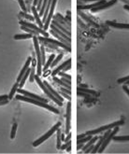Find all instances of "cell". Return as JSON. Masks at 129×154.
<instances>
[{
	"instance_id": "cell-9",
	"label": "cell",
	"mask_w": 129,
	"mask_h": 154,
	"mask_svg": "<svg viewBox=\"0 0 129 154\" xmlns=\"http://www.w3.org/2000/svg\"><path fill=\"white\" fill-rule=\"evenodd\" d=\"M56 2H57V0H53V1H52V4H51L50 11H49V13H48V16H47L46 21H45V22H44V25H43V29L45 30V31L49 28V24L51 23V21H52V19H53V11H54V9H55Z\"/></svg>"
},
{
	"instance_id": "cell-36",
	"label": "cell",
	"mask_w": 129,
	"mask_h": 154,
	"mask_svg": "<svg viewBox=\"0 0 129 154\" xmlns=\"http://www.w3.org/2000/svg\"><path fill=\"white\" fill-rule=\"evenodd\" d=\"M40 56H41V63L42 65H45V49L44 47H40Z\"/></svg>"
},
{
	"instance_id": "cell-25",
	"label": "cell",
	"mask_w": 129,
	"mask_h": 154,
	"mask_svg": "<svg viewBox=\"0 0 129 154\" xmlns=\"http://www.w3.org/2000/svg\"><path fill=\"white\" fill-rule=\"evenodd\" d=\"M98 138H99V137H98V136H94V137H92V138L89 140V141L87 142L86 145L82 147V150H83V151H84V150H85V149H87L88 148H89L90 146L94 145V144L96 143V142L97 141V140H98Z\"/></svg>"
},
{
	"instance_id": "cell-23",
	"label": "cell",
	"mask_w": 129,
	"mask_h": 154,
	"mask_svg": "<svg viewBox=\"0 0 129 154\" xmlns=\"http://www.w3.org/2000/svg\"><path fill=\"white\" fill-rule=\"evenodd\" d=\"M53 20H55L56 22H58L60 23V24H62V25L64 26V27H66L67 30H68V31H70V30H71V26L67 24V23H66V22H64L63 19L59 18L58 16H56V15H55V16H53Z\"/></svg>"
},
{
	"instance_id": "cell-19",
	"label": "cell",
	"mask_w": 129,
	"mask_h": 154,
	"mask_svg": "<svg viewBox=\"0 0 129 154\" xmlns=\"http://www.w3.org/2000/svg\"><path fill=\"white\" fill-rule=\"evenodd\" d=\"M71 63V59L69 58L68 60H66V62H64L61 65H59L58 67H57L56 69H54L53 71V73H52V76H53V77L56 76V75L58 74V73H59L60 71H62L64 67H66V66L67 65H68V63Z\"/></svg>"
},
{
	"instance_id": "cell-5",
	"label": "cell",
	"mask_w": 129,
	"mask_h": 154,
	"mask_svg": "<svg viewBox=\"0 0 129 154\" xmlns=\"http://www.w3.org/2000/svg\"><path fill=\"white\" fill-rule=\"evenodd\" d=\"M60 126H61V122H57L55 125H53V128H51L49 131L45 134V135H42L41 137H39V139H37L36 141L33 143V147H38V146L40 145L41 143H43L44 141H45V140L48 139L51 135H53V134L56 132V130L58 129V128H60Z\"/></svg>"
},
{
	"instance_id": "cell-34",
	"label": "cell",
	"mask_w": 129,
	"mask_h": 154,
	"mask_svg": "<svg viewBox=\"0 0 129 154\" xmlns=\"http://www.w3.org/2000/svg\"><path fill=\"white\" fill-rule=\"evenodd\" d=\"M62 58H63V53L61 52L60 54H59L58 56H57L56 58H54V60L53 61V63H52V65H51V66H52V67L53 68V66H55V65H57V63H58L61 61V59H62Z\"/></svg>"
},
{
	"instance_id": "cell-41",
	"label": "cell",
	"mask_w": 129,
	"mask_h": 154,
	"mask_svg": "<svg viewBox=\"0 0 129 154\" xmlns=\"http://www.w3.org/2000/svg\"><path fill=\"white\" fill-rule=\"evenodd\" d=\"M61 91L62 92H64V93H67V95H71V90H69V89H67V88H66V87H62L61 86Z\"/></svg>"
},
{
	"instance_id": "cell-7",
	"label": "cell",
	"mask_w": 129,
	"mask_h": 154,
	"mask_svg": "<svg viewBox=\"0 0 129 154\" xmlns=\"http://www.w3.org/2000/svg\"><path fill=\"white\" fill-rule=\"evenodd\" d=\"M38 38L39 41H46V42H49V43H52V44L53 45H56L58 47H61V48H63L64 50H66V51H67L68 52H71V47L67 46L66 44H64L63 42L59 41V40H55V39H53V38H49V36H38Z\"/></svg>"
},
{
	"instance_id": "cell-42",
	"label": "cell",
	"mask_w": 129,
	"mask_h": 154,
	"mask_svg": "<svg viewBox=\"0 0 129 154\" xmlns=\"http://www.w3.org/2000/svg\"><path fill=\"white\" fill-rule=\"evenodd\" d=\"M59 74V76H61V77H64V78H66V79H71V76L70 75H67V74H66L64 72H59L58 73Z\"/></svg>"
},
{
	"instance_id": "cell-14",
	"label": "cell",
	"mask_w": 129,
	"mask_h": 154,
	"mask_svg": "<svg viewBox=\"0 0 129 154\" xmlns=\"http://www.w3.org/2000/svg\"><path fill=\"white\" fill-rule=\"evenodd\" d=\"M106 23L108 25L111 26L113 28H117V29H129V23H117L115 22H111V21H107Z\"/></svg>"
},
{
	"instance_id": "cell-20",
	"label": "cell",
	"mask_w": 129,
	"mask_h": 154,
	"mask_svg": "<svg viewBox=\"0 0 129 154\" xmlns=\"http://www.w3.org/2000/svg\"><path fill=\"white\" fill-rule=\"evenodd\" d=\"M43 83H44V84H45V86L47 87V88H48V89H49V91H50L51 93H53V95L54 96H55V97H56V98H57V99H58V100H60V101H61V102H63V101H64V98H62V96H61V95H59V93H56V91H54V90L53 89V87H52V86H51V85L49 84V83H48V82H47V81H46V80H45V81H44Z\"/></svg>"
},
{
	"instance_id": "cell-3",
	"label": "cell",
	"mask_w": 129,
	"mask_h": 154,
	"mask_svg": "<svg viewBox=\"0 0 129 154\" xmlns=\"http://www.w3.org/2000/svg\"><path fill=\"white\" fill-rule=\"evenodd\" d=\"M33 42L34 47H35L36 55H37V61H38V66H37V73L39 76H41L42 74V63H41V56H40V47L39 44V38L37 36H33Z\"/></svg>"
},
{
	"instance_id": "cell-38",
	"label": "cell",
	"mask_w": 129,
	"mask_h": 154,
	"mask_svg": "<svg viewBox=\"0 0 129 154\" xmlns=\"http://www.w3.org/2000/svg\"><path fill=\"white\" fill-rule=\"evenodd\" d=\"M29 77H30V82H33L34 81V77H35V67H31V70H30V74H29Z\"/></svg>"
},
{
	"instance_id": "cell-31",
	"label": "cell",
	"mask_w": 129,
	"mask_h": 154,
	"mask_svg": "<svg viewBox=\"0 0 129 154\" xmlns=\"http://www.w3.org/2000/svg\"><path fill=\"white\" fill-rule=\"evenodd\" d=\"M21 28H22V30H23V31H26L27 33H30V34H32L33 36H38L39 35V32H37V31H35V30H33V29H31V28L26 27V26L21 25Z\"/></svg>"
},
{
	"instance_id": "cell-29",
	"label": "cell",
	"mask_w": 129,
	"mask_h": 154,
	"mask_svg": "<svg viewBox=\"0 0 129 154\" xmlns=\"http://www.w3.org/2000/svg\"><path fill=\"white\" fill-rule=\"evenodd\" d=\"M54 58H55V55H54V53L53 54H52L49 57V59H48V61H47V63H45V65H44V67L42 68L44 71H46L47 69H48L50 66H51V65H52V63H53V61L54 60Z\"/></svg>"
},
{
	"instance_id": "cell-18",
	"label": "cell",
	"mask_w": 129,
	"mask_h": 154,
	"mask_svg": "<svg viewBox=\"0 0 129 154\" xmlns=\"http://www.w3.org/2000/svg\"><path fill=\"white\" fill-rule=\"evenodd\" d=\"M31 9H32V11H33L34 18H35L37 23H38L40 28H43V25H44V24H43V22H42L41 20L39 19V13H38V9H37V8H36L35 6H33Z\"/></svg>"
},
{
	"instance_id": "cell-52",
	"label": "cell",
	"mask_w": 129,
	"mask_h": 154,
	"mask_svg": "<svg viewBox=\"0 0 129 154\" xmlns=\"http://www.w3.org/2000/svg\"><path fill=\"white\" fill-rule=\"evenodd\" d=\"M84 146V144L83 143H80V144H78V146H77V149L79 150L80 149H82V147Z\"/></svg>"
},
{
	"instance_id": "cell-35",
	"label": "cell",
	"mask_w": 129,
	"mask_h": 154,
	"mask_svg": "<svg viewBox=\"0 0 129 154\" xmlns=\"http://www.w3.org/2000/svg\"><path fill=\"white\" fill-rule=\"evenodd\" d=\"M93 137V135H86V136H84L82 137V138H80V139H78V144H80V143H87L89 140Z\"/></svg>"
},
{
	"instance_id": "cell-8",
	"label": "cell",
	"mask_w": 129,
	"mask_h": 154,
	"mask_svg": "<svg viewBox=\"0 0 129 154\" xmlns=\"http://www.w3.org/2000/svg\"><path fill=\"white\" fill-rule=\"evenodd\" d=\"M19 23L21 25H23V26H26V27H28V28H31V29H33V30H35V31H37V32H39V34H41L43 36H49V35H48V33H47L45 30H44L43 28H40L39 26H37V25H35L34 23H31V22H26V21H25V20H21V21L19 22Z\"/></svg>"
},
{
	"instance_id": "cell-53",
	"label": "cell",
	"mask_w": 129,
	"mask_h": 154,
	"mask_svg": "<svg viewBox=\"0 0 129 154\" xmlns=\"http://www.w3.org/2000/svg\"><path fill=\"white\" fill-rule=\"evenodd\" d=\"M86 135H87L86 134H81V135H78V136H77V140H78V139H80V138H82V137L86 136Z\"/></svg>"
},
{
	"instance_id": "cell-32",
	"label": "cell",
	"mask_w": 129,
	"mask_h": 154,
	"mask_svg": "<svg viewBox=\"0 0 129 154\" xmlns=\"http://www.w3.org/2000/svg\"><path fill=\"white\" fill-rule=\"evenodd\" d=\"M56 133H57V143H56V148L60 149L61 148V140H62V138H61V134H62V132H61V129L58 128L56 130Z\"/></svg>"
},
{
	"instance_id": "cell-43",
	"label": "cell",
	"mask_w": 129,
	"mask_h": 154,
	"mask_svg": "<svg viewBox=\"0 0 129 154\" xmlns=\"http://www.w3.org/2000/svg\"><path fill=\"white\" fill-rule=\"evenodd\" d=\"M78 95H79V96H84V97H87V98H88V97H90V95H89V93H82V92H79V91H78Z\"/></svg>"
},
{
	"instance_id": "cell-55",
	"label": "cell",
	"mask_w": 129,
	"mask_h": 154,
	"mask_svg": "<svg viewBox=\"0 0 129 154\" xmlns=\"http://www.w3.org/2000/svg\"><path fill=\"white\" fill-rule=\"evenodd\" d=\"M66 151H67V152H70V151H71V145L67 147V148H66Z\"/></svg>"
},
{
	"instance_id": "cell-49",
	"label": "cell",
	"mask_w": 129,
	"mask_h": 154,
	"mask_svg": "<svg viewBox=\"0 0 129 154\" xmlns=\"http://www.w3.org/2000/svg\"><path fill=\"white\" fill-rule=\"evenodd\" d=\"M7 99H9V95H1L0 96V101H3V100H7Z\"/></svg>"
},
{
	"instance_id": "cell-13",
	"label": "cell",
	"mask_w": 129,
	"mask_h": 154,
	"mask_svg": "<svg viewBox=\"0 0 129 154\" xmlns=\"http://www.w3.org/2000/svg\"><path fill=\"white\" fill-rule=\"evenodd\" d=\"M106 0H100V1H96L94 2V4H90V5H78V9H91L93 8H96L100 5L106 3Z\"/></svg>"
},
{
	"instance_id": "cell-17",
	"label": "cell",
	"mask_w": 129,
	"mask_h": 154,
	"mask_svg": "<svg viewBox=\"0 0 129 154\" xmlns=\"http://www.w3.org/2000/svg\"><path fill=\"white\" fill-rule=\"evenodd\" d=\"M51 28H52L53 30H54V31H55V32H56L57 34H58L59 36H62L63 38H64L66 40H67V41H68V42H70V43H71V38H69V36H67V35H66V34H64V32H62V31H61V30H60L59 28H57L55 25H54V24H53V23H51Z\"/></svg>"
},
{
	"instance_id": "cell-51",
	"label": "cell",
	"mask_w": 129,
	"mask_h": 154,
	"mask_svg": "<svg viewBox=\"0 0 129 154\" xmlns=\"http://www.w3.org/2000/svg\"><path fill=\"white\" fill-rule=\"evenodd\" d=\"M83 3H88V2H96V1H100V0H80Z\"/></svg>"
},
{
	"instance_id": "cell-33",
	"label": "cell",
	"mask_w": 129,
	"mask_h": 154,
	"mask_svg": "<svg viewBox=\"0 0 129 154\" xmlns=\"http://www.w3.org/2000/svg\"><path fill=\"white\" fill-rule=\"evenodd\" d=\"M19 15H20V17H23V18H25L27 20H29V21H33V20H35V18H34V16H31L30 14H28V13H26V12H23V11H21L19 13Z\"/></svg>"
},
{
	"instance_id": "cell-57",
	"label": "cell",
	"mask_w": 129,
	"mask_h": 154,
	"mask_svg": "<svg viewBox=\"0 0 129 154\" xmlns=\"http://www.w3.org/2000/svg\"><path fill=\"white\" fill-rule=\"evenodd\" d=\"M124 84H125V85H129V80H127V81H126V82H125V83H124Z\"/></svg>"
},
{
	"instance_id": "cell-21",
	"label": "cell",
	"mask_w": 129,
	"mask_h": 154,
	"mask_svg": "<svg viewBox=\"0 0 129 154\" xmlns=\"http://www.w3.org/2000/svg\"><path fill=\"white\" fill-rule=\"evenodd\" d=\"M52 23H53V24H54V25H55L57 28H59V29H60V30H61V31H62V32H64V34H66V35H67V36H68L69 38H71V32H70V31H68V30H67L66 27H64V26H63L62 24H60V23H59L58 22H56L55 20H53Z\"/></svg>"
},
{
	"instance_id": "cell-10",
	"label": "cell",
	"mask_w": 129,
	"mask_h": 154,
	"mask_svg": "<svg viewBox=\"0 0 129 154\" xmlns=\"http://www.w3.org/2000/svg\"><path fill=\"white\" fill-rule=\"evenodd\" d=\"M17 92H18L19 93H22L23 95H25L27 97H30V98L39 100V101L45 102V103L48 102V100H47V99H44V98H42V97H40V96L37 95H34V93H29V92H27V91H25V90H23L22 88H18V89H17Z\"/></svg>"
},
{
	"instance_id": "cell-40",
	"label": "cell",
	"mask_w": 129,
	"mask_h": 154,
	"mask_svg": "<svg viewBox=\"0 0 129 154\" xmlns=\"http://www.w3.org/2000/svg\"><path fill=\"white\" fill-rule=\"evenodd\" d=\"M127 80H129V76L124 77V78H122V79H119L117 80V83H119V84H123V83L126 82Z\"/></svg>"
},
{
	"instance_id": "cell-22",
	"label": "cell",
	"mask_w": 129,
	"mask_h": 154,
	"mask_svg": "<svg viewBox=\"0 0 129 154\" xmlns=\"http://www.w3.org/2000/svg\"><path fill=\"white\" fill-rule=\"evenodd\" d=\"M51 34H52L53 36H54V38H56L57 39H58L59 40V41H61V42H63L64 43V44H66V45H67V46H71V43L70 42H68V41H67V40H66V39H64V38H62V36H59L58 34H57V33L55 32V31H54V30H51Z\"/></svg>"
},
{
	"instance_id": "cell-48",
	"label": "cell",
	"mask_w": 129,
	"mask_h": 154,
	"mask_svg": "<svg viewBox=\"0 0 129 154\" xmlns=\"http://www.w3.org/2000/svg\"><path fill=\"white\" fill-rule=\"evenodd\" d=\"M123 90L128 95V96H129V88L126 86V85H124V87H123Z\"/></svg>"
},
{
	"instance_id": "cell-37",
	"label": "cell",
	"mask_w": 129,
	"mask_h": 154,
	"mask_svg": "<svg viewBox=\"0 0 129 154\" xmlns=\"http://www.w3.org/2000/svg\"><path fill=\"white\" fill-rule=\"evenodd\" d=\"M17 123H14L12 125V129H11V138L13 139L15 138V135H16V130H17Z\"/></svg>"
},
{
	"instance_id": "cell-11",
	"label": "cell",
	"mask_w": 129,
	"mask_h": 154,
	"mask_svg": "<svg viewBox=\"0 0 129 154\" xmlns=\"http://www.w3.org/2000/svg\"><path fill=\"white\" fill-rule=\"evenodd\" d=\"M117 1H118V0H110V1L104 3V4H102V5H100V6H98V7H96V8L91 9V11L93 12V13H94V12L102 11V9H108V8H110L111 6H113V5L116 4Z\"/></svg>"
},
{
	"instance_id": "cell-1",
	"label": "cell",
	"mask_w": 129,
	"mask_h": 154,
	"mask_svg": "<svg viewBox=\"0 0 129 154\" xmlns=\"http://www.w3.org/2000/svg\"><path fill=\"white\" fill-rule=\"evenodd\" d=\"M15 98L17 100H21V101L28 102V103L34 104V105L39 106H41V108H44L50 110V111L55 113V114H59V110L58 109L55 108H53V106H49L48 104L45 103V102H41V101H39V100H36V99L30 98V97H27L25 95H17Z\"/></svg>"
},
{
	"instance_id": "cell-50",
	"label": "cell",
	"mask_w": 129,
	"mask_h": 154,
	"mask_svg": "<svg viewBox=\"0 0 129 154\" xmlns=\"http://www.w3.org/2000/svg\"><path fill=\"white\" fill-rule=\"evenodd\" d=\"M9 103V99L7 100H3V101H0V106H3V105H6V104Z\"/></svg>"
},
{
	"instance_id": "cell-28",
	"label": "cell",
	"mask_w": 129,
	"mask_h": 154,
	"mask_svg": "<svg viewBox=\"0 0 129 154\" xmlns=\"http://www.w3.org/2000/svg\"><path fill=\"white\" fill-rule=\"evenodd\" d=\"M77 91L79 92H82V93H89V95H96L97 93L94 90H89L87 88H82V87H78Z\"/></svg>"
},
{
	"instance_id": "cell-16",
	"label": "cell",
	"mask_w": 129,
	"mask_h": 154,
	"mask_svg": "<svg viewBox=\"0 0 129 154\" xmlns=\"http://www.w3.org/2000/svg\"><path fill=\"white\" fill-rule=\"evenodd\" d=\"M78 14H79V15H80V17L82 18L83 20H85V21H86L88 23H89L90 25L94 26V27H96V28H98V27H99V25H98L97 23H96V22H94V21H92V20H91L89 17H88V16H87L86 14H84L83 12H81V11H80V9H78Z\"/></svg>"
},
{
	"instance_id": "cell-4",
	"label": "cell",
	"mask_w": 129,
	"mask_h": 154,
	"mask_svg": "<svg viewBox=\"0 0 129 154\" xmlns=\"http://www.w3.org/2000/svg\"><path fill=\"white\" fill-rule=\"evenodd\" d=\"M34 79L36 80V81H37V83H38V84H39V86L40 87V88H41V90H42V91L44 92V93H45V95H46L47 96H48L51 100H53V101L54 103H56V104H57V105H58V106H62L63 102H61L60 100H58V99H57L56 97L54 96V95H53V93L49 91V89L47 88V87L45 86V84H44V83L41 81V80H40V79H39V75H35V77H34Z\"/></svg>"
},
{
	"instance_id": "cell-27",
	"label": "cell",
	"mask_w": 129,
	"mask_h": 154,
	"mask_svg": "<svg viewBox=\"0 0 129 154\" xmlns=\"http://www.w3.org/2000/svg\"><path fill=\"white\" fill-rule=\"evenodd\" d=\"M112 139L116 142H126L129 141V135H120V136L114 135Z\"/></svg>"
},
{
	"instance_id": "cell-30",
	"label": "cell",
	"mask_w": 129,
	"mask_h": 154,
	"mask_svg": "<svg viewBox=\"0 0 129 154\" xmlns=\"http://www.w3.org/2000/svg\"><path fill=\"white\" fill-rule=\"evenodd\" d=\"M18 88H19V82L16 81V83L13 85V87L11 88V93H9V100H11V99L13 98V96H14L15 93L17 92V89H18Z\"/></svg>"
},
{
	"instance_id": "cell-24",
	"label": "cell",
	"mask_w": 129,
	"mask_h": 154,
	"mask_svg": "<svg viewBox=\"0 0 129 154\" xmlns=\"http://www.w3.org/2000/svg\"><path fill=\"white\" fill-rule=\"evenodd\" d=\"M33 35L30 34V33H27V34H19V35H15L13 36V38L15 40H20V39H27V38H32Z\"/></svg>"
},
{
	"instance_id": "cell-46",
	"label": "cell",
	"mask_w": 129,
	"mask_h": 154,
	"mask_svg": "<svg viewBox=\"0 0 129 154\" xmlns=\"http://www.w3.org/2000/svg\"><path fill=\"white\" fill-rule=\"evenodd\" d=\"M42 1L43 0H39V3H38V5H37V9H38V11H40V9H41V5H42Z\"/></svg>"
},
{
	"instance_id": "cell-45",
	"label": "cell",
	"mask_w": 129,
	"mask_h": 154,
	"mask_svg": "<svg viewBox=\"0 0 129 154\" xmlns=\"http://www.w3.org/2000/svg\"><path fill=\"white\" fill-rule=\"evenodd\" d=\"M60 95H62L64 98H66V99H68L69 101H70V99H71V97H70V95H67V93H64V92H62V91H60Z\"/></svg>"
},
{
	"instance_id": "cell-26",
	"label": "cell",
	"mask_w": 129,
	"mask_h": 154,
	"mask_svg": "<svg viewBox=\"0 0 129 154\" xmlns=\"http://www.w3.org/2000/svg\"><path fill=\"white\" fill-rule=\"evenodd\" d=\"M53 80L57 83V84H59L60 86H62V87H66V88L71 90V85L67 84V83H66V82H64L62 79H58V78H56L55 76L53 77Z\"/></svg>"
},
{
	"instance_id": "cell-2",
	"label": "cell",
	"mask_w": 129,
	"mask_h": 154,
	"mask_svg": "<svg viewBox=\"0 0 129 154\" xmlns=\"http://www.w3.org/2000/svg\"><path fill=\"white\" fill-rule=\"evenodd\" d=\"M124 123V120H117V122H114L112 123H110V124L102 126V127H100V128L92 130V131H88V132H86V135H97V134H99V133H102V132L107 131V130H111V129L114 128V127H116V126L123 125Z\"/></svg>"
},
{
	"instance_id": "cell-44",
	"label": "cell",
	"mask_w": 129,
	"mask_h": 154,
	"mask_svg": "<svg viewBox=\"0 0 129 154\" xmlns=\"http://www.w3.org/2000/svg\"><path fill=\"white\" fill-rule=\"evenodd\" d=\"M71 145V141L70 140H68V141H67L66 144H64V145H63V146H61V148H60V149H66L67 147L68 146H70Z\"/></svg>"
},
{
	"instance_id": "cell-54",
	"label": "cell",
	"mask_w": 129,
	"mask_h": 154,
	"mask_svg": "<svg viewBox=\"0 0 129 154\" xmlns=\"http://www.w3.org/2000/svg\"><path fill=\"white\" fill-rule=\"evenodd\" d=\"M38 3H39V0H34V2H33V6L37 7V5H38Z\"/></svg>"
},
{
	"instance_id": "cell-15",
	"label": "cell",
	"mask_w": 129,
	"mask_h": 154,
	"mask_svg": "<svg viewBox=\"0 0 129 154\" xmlns=\"http://www.w3.org/2000/svg\"><path fill=\"white\" fill-rule=\"evenodd\" d=\"M31 61H32L31 57H28V58H27L26 62H25V66H23V68L21 70V72H20V74H19V76H18V78H17V82H20V81H21V79H22V78H23V74H25L26 70L29 68V65H30V63H31Z\"/></svg>"
},
{
	"instance_id": "cell-6",
	"label": "cell",
	"mask_w": 129,
	"mask_h": 154,
	"mask_svg": "<svg viewBox=\"0 0 129 154\" xmlns=\"http://www.w3.org/2000/svg\"><path fill=\"white\" fill-rule=\"evenodd\" d=\"M119 130H120V126L114 127L113 131H111V132L110 133V135H108L106 137V139H105L104 141H103V143L101 144L100 148L98 149V150H97V152H98V153H102V152L104 151L105 149H106V148H107V146L108 145V143H110V142L111 141V140H112L113 136H114V135H116V134L119 132Z\"/></svg>"
},
{
	"instance_id": "cell-56",
	"label": "cell",
	"mask_w": 129,
	"mask_h": 154,
	"mask_svg": "<svg viewBox=\"0 0 129 154\" xmlns=\"http://www.w3.org/2000/svg\"><path fill=\"white\" fill-rule=\"evenodd\" d=\"M124 9H127V11H129V6H128V5H125V6H124Z\"/></svg>"
},
{
	"instance_id": "cell-39",
	"label": "cell",
	"mask_w": 129,
	"mask_h": 154,
	"mask_svg": "<svg viewBox=\"0 0 129 154\" xmlns=\"http://www.w3.org/2000/svg\"><path fill=\"white\" fill-rule=\"evenodd\" d=\"M19 1V4H20V7H21V9H23V12H27V9L25 7V2H23V0H18Z\"/></svg>"
},
{
	"instance_id": "cell-47",
	"label": "cell",
	"mask_w": 129,
	"mask_h": 154,
	"mask_svg": "<svg viewBox=\"0 0 129 154\" xmlns=\"http://www.w3.org/2000/svg\"><path fill=\"white\" fill-rule=\"evenodd\" d=\"M71 136H72V135H71V133L69 132L68 134H67V136H66V138H64V141H66V142H67L68 140H70V138H71Z\"/></svg>"
},
{
	"instance_id": "cell-12",
	"label": "cell",
	"mask_w": 129,
	"mask_h": 154,
	"mask_svg": "<svg viewBox=\"0 0 129 154\" xmlns=\"http://www.w3.org/2000/svg\"><path fill=\"white\" fill-rule=\"evenodd\" d=\"M66 134H68L70 131V119H71V102L69 101L66 106Z\"/></svg>"
}]
</instances>
